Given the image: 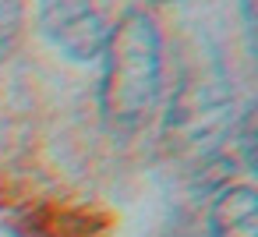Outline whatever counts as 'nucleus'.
Masks as SVG:
<instances>
[{"mask_svg":"<svg viewBox=\"0 0 258 237\" xmlns=\"http://www.w3.org/2000/svg\"><path fill=\"white\" fill-rule=\"evenodd\" d=\"M99 110L113 128H138L163 96V39L149 11H124L103 46Z\"/></svg>","mask_w":258,"mask_h":237,"instance_id":"nucleus-1","label":"nucleus"},{"mask_svg":"<svg viewBox=\"0 0 258 237\" xmlns=\"http://www.w3.org/2000/svg\"><path fill=\"white\" fill-rule=\"evenodd\" d=\"M163 128L173 142L198 149L202 156L212 152L233 128L230 78H226L219 53L209 43H202L195 50V57L184 64L180 82L173 85V96H170Z\"/></svg>","mask_w":258,"mask_h":237,"instance_id":"nucleus-2","label":"nucleus"},{"mask_svg":"<svg viewBox=\"0 0 258 237\" xmlns=\"http://www.w3.org/2000/svg\"><path fill=\"white\" fill-rule=\"evenodd\" d=\"M43 36L71 61H96L106 46L110 25L92 0H39Z\"/></svg>","mask_w":258,"mask_h":237,"instance_id":"nucleus-3","label":"nucleus"},{"mask_svg":"<svg viewBox=\"0 0 258 237\" xmlns=\"http://www.w3.org/2000/svg\"><path fill=\"white\" fill-rule=\"evenodd\" d=\"M209 237H258V198L251 184H226L212 198Z\"/></svg>","mask_w":258,"mask_h":237,"instance_id":"nucleus-4","label":"nucleus"},{"mask_svg":"<svg viewBox=\"0 0 258 237\" xmlns=\"http://www.w3.org/2000/svg\"><path fill=\"white\" fill-rule=\"evenodd\" d=\"M149 4H173V0H149Z\"/></svg>","mask_w":258,"mask_h":237,"instance_id":"nucleus-5","label":"nucleus"}]
</instances>
